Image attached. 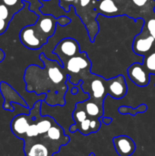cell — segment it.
I'll use <instances>...</instances> for the list:
<instances>
[{
  "label": "cell",
  "instance_id": "6da1fadb",
  "mask_svg": "<svg viewBox=\"0 0 155 156\" xmlns=\"http://www.w3.org/2000/svg\"><path fill=\"white\" fill-rule=\"evenodd\" d=\"M39 58L44 67L30 65L26 69L24 79L26 90L37 95L45 94L44 102L50 106H63L68 91V75L57 60H51L44 53H41Z\"/></svg>",
  "mask_w": 155,
  "mask_h": 156
},
{
  "label": "cell",
  "instance_id": "7a4b0ae2",
  "mask_svg": "<svg viewBox=\"0 0 155 156\" xmlns=\"http://www.w3.org/2000/svg\"><path fill=\"white\" fill-rule=\"evenodd\" d=\"M68 75V79L72 85H78L81 80H84L91 75V62L86 52L81 51L62 63Z\"/></svg>",
  "mask_w": 155,
  "mask_h": 156
},
{
  "label": "cell",
  "instance_id": "3957f363",
  "mask_svg": "<svg viewBox=\"0 0 155 156\" xmlns=\"http://www.w3.org/2000/svg\"><path fill=\"white\" fill-rule=\"evenodd\" d=\"M81 89L89 94V98L103 105V100L107 95L106 88V79L94 75H90L81 81Z\"/></svg>",
  "mask_w": 155,
  "mask_h": 156
},
{
  "label": "cell",
  "instance_id": "277c9868",
  "mask_svg": "<svg viewBox=\"0 0 155 156\" xmlns=\"http://www.w3.org/2000/svg\"><path fill=\"white\" fill-rule=\"evenodd\" d=\"M21 44L30 50H39L48 42V38L43 35L35 24L23 27L20 31Z\"/></svg>",
  "mask_w": 155,
  "mask_h": 156
},
{
  "label": "cell",
  "instance_id": "5b68a950",
  "mask_svg": "<svg viewBox=\"0 0 155 156\" xmlns=\"http://www.w3.org/2000/svg\"><path fill=\"white\" fill-rule=\"evenodd\" d=\"M37 139H40L41 141L44 142L54 149L56 153L59 152L61 146H65L70 141L69 136L65 133L62 126L56 121L53 123L46 133Z\"/></svg>",
  "mask_w": 155,
  "mask_h": 156
},
{
  "label": "cell",
  "instance_id": "8992f818",
  "mask_svg": "<svg viewBox=\"0 0 155 156\" xmlns=\"http://www.w3.org/2000/svg\"><path fill=\"white\" fill-rule=\"evenodd\" d=\"M155 40L149 34L145 28H141V31L135 37L132 41V50L138 56H145L153 51Z\"/></svg>",
  "mask_w": 155,
  "mask_h": 156
},
{
  "label": "cell",
  "instance_id": "52a82bcc",
  "mask_svg": "<svg viewBox=\"0 0 155 156\" xmlns=\"http://www.w3.org/2000/svg\"><path fill=\"white\" fill-rule=\"evenodd\" d=\"M80 52V46L78 41L71 37H66L58 43L53 53L63 63L72 56L78 54Z\"/></svg>",
  "mask_w": 155,
  "mask_h": 156
},
{
  "label": "cell",
  "instance_id": "ba28073f",
  "mask_svg": "<svg viewBox=\"0 0 155 156\" xmlns=\"http://www.w3.org/2000/svg\"><path fill=\"white\" fill-rule=\"evenodd\" d=\"M24 151L25 156H53L56 153L54 149L40 139L25 140Z\"/></svg>",
  "mask_w": 155,
  "mask_h": 156
},
{
  "label": "cell",
  "instance_id": "9c48e42d",
  "mask_svg": "<svg viewBox=\"0 0 155 156\" xmlns=\"http://www.w3.org/2000/svg\"><path fill=\"white\" fill-rule=\"evenodd\" d=\"M129 79L139 87H145L150 82V73L142 63L135 62L127 69Z\"/></svg>",
  "mask_w": 155,
  "mask_h": 156
},
{
  "label": "cell",
  "instance_id": "30bf717a",
  "mask_svg": "<svg viewBox=\"0 0 155 156\" xmlns=\"http://www.w3.org/2000/svg\"><path fill=\"white\" fill-rule=\"evenodd\" d=\"M33 111L30 109L29 114H18L11 122V129L14 135L21 140H24L30 122L33 118Z\"/></svg>",
  "mask_w": 155,
  "mask_h": 156
},
{
  "label": "cell",
  "instance_id": "8fae6325",
  "mask_svg": "<svg viewBox=\"0 0 155 156\" xmlns=\"http://www.w3.org/2000/svg\"><path fill=\"white\" fill-rule=\"evenodd\" d=\"M107 94L115 99L122 98L127 93V85L124 76L119 75L112 79L106 80Z\"/></svg>",
  "mask_w": 155,
  "mask_h": 156
},
{
  "label": "cell",
  "instance_id": "7c38bea8",
  "mask_svg": "<svg viewBox=\"0 0 155 156\" xmlns=\"http://www.w3.org/2000/svg\"><path fill=\"white\" fill-rule=\"evenodd\" d=\"M59 23V18H55L52 15L40 14L37 18V21L35 23L36 27L41 30L43 35L47 38H50L54 34L56 30V25Z\"/></svg>",
  "mask_w": 155,
  "mask_h": 156
},
{
  "label": "cell",
  "instance_id": "4fadbf2b",
  "mask_svg": "<svg viewBox=\"0 0 155 156\" xmlns=\"http://www.w3.org/2000/svg\"><path fill=\"white\" fill-rule=\"evenodd\" d=\"M114 148L119 156H130L135 150V143L132 138L126 135L115 136L112 139Z\"/></svg>",
  "mask_w": 155,
  "mask_h": 156
},
{
  "label": "cell",
  "instance_id": "5bb4252c",
  "mask_svg": "<svg viewBox=\"0 0 155 156\" xmlns=\"http://www.w3.org/2000/svg\"><path fill=\"white\" fill-rule=\"evenodd\" d=\"M100 120L92 118H87L81 123L78 124H73L70 126L69 131L71 133H74L76 130H78L81 134L88 136L93 133H97L100 129L101 123Z\"/></svg>",
  "mask_w": 155,
  "mask_h": 156
},
{
  "label": "cell",
  "instance_id": "9a60e30c",
  "mask_svg": "<svg viewBox=\"0 0 155 156\" xmlns=\"http://www.w3.org/2000/svg\"><path fill=\"white\" fill-rule=\"evenodd\" d=\"M80 104L85 110L90 118L100 120V117L103 116V108L102 104L98 103L90 98L87 100L81 101Z\"/></svg>",
  "mask_w": 155,
  "mask_h": 156
},
{
  "label": "cell",
  "instance_id": "2e32d148",
  "mask_svg": "<svg viewBox=\"0 0 155 156\" xmlns=\"http://www.w3.org/2000/svg\"><path fill=\"white\" fill-rule=\"evenodd\" d=\"M132 2L141 10V18L143 20L155 15V0H132Z\"/></svg>",
  "mask_w": 155,
  "mask_h": 156
},
{
  "label": "cell",
  "instance_id": "e0dca14e",
  "mask_svg": "<svg viewBox=\"0 0 155 156\" xmlns=\"http://www.w3.org/2000/svg\"><path fill=\"white\" fill-rule=\"evenodd\" d=\"M98 12L103 15L113 17L118 15L119 9L113 0H100L98 4Z\"/></svg>",
  "mask_w": 155,
  "mask_h": 156
},
{
  "label": "cell",
  "instance_id": "ac0fdd59",
  "mask_svg": "<svg viewBox=\"0 0 155 156\" xmlns=\"http://www.w3.org/2000/svg\"><path fill=\"white\" fill-rule=\"evenodd\" d=\"M142 64L150 74L155 75V50L144 56Z\"/></svg>",
  "mask_w": 155,
  "mask_h": 156
},
{
  "label": "cell",
  "instance_id": "d6986e66",
  "mask_svg": "<svg viewBox=\"0 0 155 156\" xmlns=\"http://www.w3.org/2000/svg\"><path fill=\"white\" fill-rule=\"evenodd\" d=\"M147 105H144V104H141L137 108H132L130 107H126L122 106L121 108H119V112L122 114H129L131 115L135 116V114H137L138 113H144L147 111Z\"/></svg>",
  "mask_w": 155,
  "mask_h": 156
},
{
  "label": "cell",
  "instance_id": "ffe728a7",
  "mask_svg": "<svg viewBox=\"0 0 155 156\" xmlns=\"http://www.w3.org/2000/svg\"><path fill=\"white\" fill-rule=\"evenodd\" d=\"M144 23L142 27L145 28L149 34L151 35L155 40V15L146 18L145 20H144Z\"/></svg>",
  "mask_w": 155,
  "mask_h": 156
},
{
  "label": "cell",
  "instance_id": "44dd1931",
  "mask_svg": "<svg viewBox=\"0 0 155 156\" xmlns=\"http://www.w3.org/2000/svg\"><path fill=\"white\" fill-rule=\"evenodd\" d=\"M9 18V10L5 4H0V18L7 21Z\"/></svg>",
  "mask_w": 155,
  "mask_h": 156
},
{
  "label": "cell",
  "instance_id": "7402d4cb",
  "mask_svg": "<svg viewBox=\"0 0 155 156\" xmlns=\"http://www.w3.org/2000/svg\"><path fill=\"white\" fill-rule=\"evenodd\" d=\"M76 1L77 0H60V6L62 8H63L65 12H69L71 3Z\"/></svg>",
  "mask_w": 155,
  "mask_h": 156
},
{
  "label": "cell",
  "instance_id": "603a6c76",
  "mask_svg": "<svg viewBox=\"0 0 155 156\" xmlns=\"http://www.w3.org/2000/svg\"><path fill=\"white\" fill-rule=\"evenodd\" d=\"M9 24V21L0 18V34H3L5 31L6 29L8 28Z\"/></svg>",
  "mask_w": 155,
  "mask_h": 156
},
{
  "label": "cell",
  "instance_id": "cb8c5ba5",
  "mask_svg": "<svg viewBox=\"0 0 155 156\" xmlns=\"http://www.w3.org/2000/svg\"><path fill=\"white\" fill-rule=\"evenodd\" d=\"M3 4L7 6H15L18 3V0H2Z\"/></svg>",
  "mask_w": 155,
  "mask_h": 156
},
{
  "label": "cell",
  "instance_id": "d4e9b609",
  "mask_svg": "<svg viewBox=\"0 0 155 156\" xmlns=\"http://www.w3.org/2000/svg\"><path fill=\"white\" fill-rule=\"evenodd\" d=\"M91 0H78V2L81 7H86L91 3Z\"/></svg>",
  "mask_w": 155,
  "mask_h": 156
},
{
  "label": "cell",
  "instance_id": "484cf974",
  "mask_svg": "<svg viewBox=\"0 0 155 156\" xmlns=\"http://www.w3.org/2000/svg\"><path fill=\"white\" fill-rule=\"evenodd\" d=\"M100 121H103V123H105L106 125H109V123L112 122V118H110V117H102V118L100 117Z\"/></svg>",
  "mask_w": 155,
  "mask_h": 156
},
{
  "label": "cell",
  "instance_id": "4316f807",
  "mask_svg": "<svg viewBox=\"0 0 155 156\" xmlns=\"http://www.w3.org/2000/svg\"><path fill=\"white\" fill-rule=\"evenodd\" d=\"M89 156H94V153H91V154H90V155Z\"/></svg>",
  "mask_w": 155,
  "mask_h": 156
}]
</instances>
